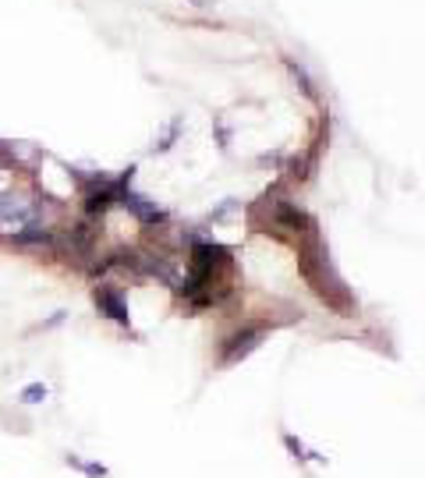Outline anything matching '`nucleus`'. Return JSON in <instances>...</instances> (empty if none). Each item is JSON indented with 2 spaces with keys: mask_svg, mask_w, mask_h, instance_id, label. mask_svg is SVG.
<instances>
[{
  "mask_svg": "<svg viewBox=\"0 0 425 478\" xmlns=\"http://www.w3.org/2000/svg\"><path fill=\"white\" fill-rule=\"evenodd\" d=\"M42 397H47V386H39V383H32V386L21 390V401H25V404H39Z\"/></svg>",
  "mask_w": 425,
  "mask_h": 478,
  "instance_id": "f257e3e1",
  "label": "nucleus"
}]
</instances>
